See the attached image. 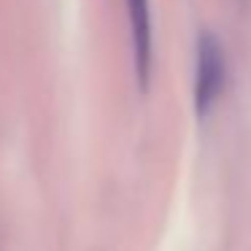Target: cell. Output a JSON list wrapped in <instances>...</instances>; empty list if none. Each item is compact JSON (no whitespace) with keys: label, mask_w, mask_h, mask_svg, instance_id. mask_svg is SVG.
Masks as SVG:
<instances>
[{"label":"cell","mask_w":251,"mask_h":251,"mask_svg":"<svg viewBox=\"0 0 251 251\" xmlns=\"http://www.w3.org/2000/svg\"><path fill=\"white\" fill-rule=\"evenodd\" d=\"M227 81V60L224 46L213 33H202L197 38V60H195V111L197 116H208Z\"/></svg>","instance_id":"cell-1"},{"label":"cell","mask_w":251,"mask_h":251,"mask_svg":"<svg viewBox=\"0 0 251 251\" xmlns=\"http://www.w3.org/2000/svg\"><path fill=\"white\" fill-rule=\"evenodd\" d=\"M127 3V19H130V35H132V60H135V76L141 81V89L149 87L151 78V6L149 0H125Z\"/></svg>","instance_id":"cell-2"}]
</instances>
